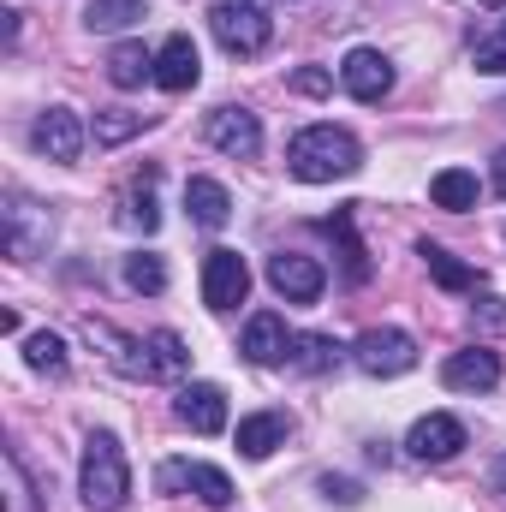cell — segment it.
I'll list each match as a JSON object with an SVG mask.
<instances>
[{"instance_id":"6da1fadb","label":"cell","mask_w":506,"mask_h":512,"mask_svg":"<svg viewBox=\"0 0 506 512\" xmlns=\"http://www.w3.org/2000/svg\"><path fill=\"white\" fill-rule=\"evenodd\" d=\"M286 167L304 185H334V179H352L364 167V149H358L352 131H340V126H304L286 143Z\"/></svg>"},{"instance_id":"7a4b0ae2","label":"cell","mask_w":506,"mask_h":512,"mask_svg":"<svg viewBox=\"0 0 506 512\" xmlns=\"http://www.w3.org/2000/svg\"><path fill=\"white\" fill-rule=\"evenodd\" d=\"M78 489H84V507H90V512H126V501H131V471H126L120 441H114L108 429H90V435H84Z\"/></svg>"},{"instance_id":"3957f363","label":"cell","mask_w":506,"mask_h":512,"mask_svg":"<svg viewBox=\"0 0 506 512\" xmlns=\"http://www.w3.org/2000/svg\"><path fill=\"white\" fill-rule=\"evenodd\" d=\"M352 364H358L364 376H376V382H393V376L417 370V340H411L405 328H370V334H358Z\"/></svg>"},{"instance_id":"277c9868","label":"cell","mask_w":506,"mask_h":512,"mask_svg":"<svg viewBox=\"0 0 506 512\" xmlns=\"http://www.w3.org/2000/svg\"><path fill=\"white\" fill-rule=\"evenodd\" d=\"M209 30H215V42H221L227 54H262L268 36H274L268 12L251 6V0H221V6L209 12Z\"/></svg>"},{"instance_id":"5b68a950","label":"cell","mask_w":506,"mask_h":512,"mask_svg":"<svg viewBox=\"0 0 506 512\" xmlns=\"http://www.w3.org/2000/svg\"><path fill=\"white\" fill-rule=\"evenodd\" d=\"M251 292V262L239 251H209L203 256V304L209 310H239Z\"/></svg>"},{"instance_id":"8992f818","label":"cell","mask_w":506,"mask_h":512,"mask_svg":"<svg viewBox=\"0 0 506 512\" xmlns=\"http://www.w3.org/2000/svg\"><path fill=\"white\" fill-rule=\"evenodd\" d=\"M459 447H465V423L447 417V411L417 417L411 435H405V453H411L417 465H447V459H459Z\"/></svg>"},{"instance_id":"52a82bcc","label":"cell","mask_w":506,"mask_h":512,"mask_svg":"<svg viewBox=\"0 0 506 512\" xmlns=\"http://www.w3.org/2000/svg\"><path fill=\"white\" fill-rule=\"evenodd\" d=\"M268 286H274L286 304H316V298H322V286H328V274H322V262H316V256L280 251V256H268Z\"/></svg>"},{"instance_id":"ba28073f","label":"cell","mask_w":506,"mask_h":512,"mask_svg":"<svg viewBox=\"0 0 506 512\" xmlns=\"http://www.w3.org/2000/svg\"><path fill=\"white\" fill-rule=\"evenodd\" d=\"M30 143L48 161H78L84 155V120H78V108H42L36 126H30Z\"/></svg>"},{"instance_id":"9c48e42d","label":"cell","mask_w":506,"mask_h":512,"mask_svg":"<svg viewBox=\"0 0 506 512\" xmlns=\"http://www.w3.org/2000/svg\"><path fill=\"white\" fill-rule=\"evenodd\" d=\"M340 84H346V96H358V102H381V96L393 90V60H387L381 48H352V54L340 60Z\"/></svg>"},{"instance_id":"30bf717a","label":"cell","mask_w":506,"mask_h":512,"mask_svg":"<svg viewBox=\"0 0 506 512\" xmlns=\"http://www.w3.org/2000/svg\"><path fill=\"white\" fill-rule=\"evenodd\" d=\"M48 233H54L48 209L12 191V197H6V251H12V256H36V251H48Z\"/></svg>"},{"instance_id":"8fae6325","label":"cell","mask_w":506,"mask_h":512,"mask_svg":"<svg viewBox=\"0 0 506 512\" xmlns=\"http://www.w3.org/2000/svg\"><path fill=\"white\" fill-rule=\"evenodd\" d=\"M209 143L221 155H233V161H251L256 149H262V120H256L251 108H215L209 114Z\"/></svg>"},{"instance_id":"7c38bea8","label":"cell","mask_w":506,"mask_h":512,"mask_svg":"<svg viewBox=\"0 0 506 512\" xmlns=\"http://www.w3.org/2000/svg\"><path fill=\"white\" fill-rule=\"evenodd\" d=\"M173 411H179V423H185L191 435H221V429H227V393H221L215 382L179 387Z\"/></svg>"},{"instance_id":"4fadbf2b","label":"cell","mask_w":506,"mask_h":512,"mask_svg":"<svg viewBox=\"0 0 506 512\" xmlns=\"http://www.w3.org/2000/svg\"><path fill=\"white\" fill-rule=\"evenodd\" d=\"M161 489H191L203 507H233V477L215 465H191V459L161 465Z\"/></svg>"},{"instance_id":"5bb4252c","label":"cell","mask_w":506,"mask_h":512,"mask_svg":"<svg viewBox=\"0 0 506 512\" xmlns=\"http://www.w3.org/2000/svg\"><path fill=\"white\" fill-rule=\"evenodd\" d=\"M441 382L453 393H489V387H501V358L489 346H465L441 364Z\"/></svg>"},{"instance_id":"9a60e30c","label":"cell","mask_w":506,"mask_h":512,"mask_svg":"<svg viewBox=\"0 0 506 512\" xmlns=\"http://www.w3.org/2000/svg\"><path fill=\"white\" fill-rule=\"evenodd\" d=\"M245 358L262 364V370H274V364H292V328L274 316V310H262L245 322Z\"/></svg>"},{"instance_id":"2e32d148","label":"cell","mask_w":506,"mask_h":512,"mask_svg":"<svg viewBox=\"0 0 506 512\" xmlns=\"http://www.w3.org/2000/svg\"><path fill=\"white\" fill-rule=\"evenodd\" d=\"M197 78H203V60H197V42H191V36H167V42L155 48V84L179 96V90H191Z\"/></svg>"},{"instance_id":"e0dca14e","label":"cell","mask_w":506,"mask_h":512,"mask_svg":"<svg viewBox=\"0 0 506 512\" xmlns=\"http://www.w3.org/2000/svg\"><path fill=\"white\" fill-rule=\"evenodd\" d=\"M185 215H191L203 233H221V227L233 221V197H227V185H215V179H185Z\"/></svg>"},{"instance_id":"ac0fdd59","label":"cell","mask_w":506,"mask_h":512,"mask_svg":"<svg viewBox=\"0 0 506 512\" xmlns=\"http://www.w3.org/2000/svg\"><path fill=\"white\" fill-rule=\"evenodd\" d=\"M286 411H256V417H245L239 423V453L245 459H268L274 447H286Z\"/></svg>"},{"instance_id":"d6986e66","label":"cell","mask_w":506,"mask_h":512,"mask_svg":"<svg viewBox=\"0 0 506 512\" xmlns=\"http://www.w3.org/2000/svg\"><path fill=\"white\" fill-rule=\"evenodd\" d=\"M429 197H435V209H453V215H465V209H477V173H465V167H441L435 179H429Z\"/></svg>"},{"instance_id":"ffe728a7","label":"cell","mask_w":506,"mask_h":512,"mask_svg":"<svg viewBox=\"0 0 506 512\" xmlns=\"http://www.w3.org/2000/svg\"><path fill=\"white\" fill-rule=\"evenodd\" d=\"M143 346H149V376H155V382H179V376L191 370V352H185V340H179L173 328H155Z\"/></svg>"},{"instance_id":"44dd1931","label":"cell","mask_w":506,"mask_h":512,"mask_svg":"<svg viewBox=\"0 0 506 512\" xmlns=\"http://www.w3.org/2000/svg\"><path fill=\"white\" fill-rule=\"evenodd\" d=\"M417 256L429 262V274H435V286H447V292H477V286H483V274H477L471 262H459L453 251H441V245H429V239L417 245Z\"/></svg>"},{"instance_id":"7402d4cb","label":"cell","mask_w":506,"mask_h":512,"mask_svg":"<svg viewBox=\"0 0 506 512\" xmlns=\"http://www.w3.org/2000/svg\"><path fill=\"white\" fill-rule=\"evenodd\" d=\"M340 340H328V334H292V364L298 370H310V376H328V370H340Z\"/></svg>"},{"instance_id":"603a6c76","label":"cell","mask_w":506,"mask_h":512,"mask_svg":"<svg viewBox=\"0 0 506 512\" xmlns=\"http://www.w3.org/2000/svg\"><path fill=\"white\" fill-rule=\"evenodd\" d=\"M108 78H114L120 90H137L143 78H155V54H149L143 42H120V48L108 54Z\"/></svg>"},{"instance_id":"cb8c5ba5","label":"cell","mask_w":506,"mask_h":512,"mask_svg":"<svg viewBox=\"0 0 506 512\" xmlns=\"http://www.w3.org/2000/svg\"><path fill=\"white\" fill-rule=\"evenodd\" d=\"M143 18V0H90L84 6V24L90 30H131Z\"/></svg>"},{"instance_id":"d4e9b609","label":"cell","mask_w":506,"mask_h":512,"mask_svg":"<svg viewBox=\"0 0 506 512\" xmlns=\"http://www.w3.org/2000/svg\"><path fill=\"white\" fill-rule=\"evenodd\" d=\"M126 286L131 292H149V298L167 292V262H161L155 251H131L126 256Z\"/></svg>"},{"instance_id":"484cf974","label":"cell","mask_w":506,"mask_h":512,"mask_svg":"<svg viewBox=\"0 0 506 512\" xmlns=\"http://www.w3.org/2000/svg\"><path fill=\"white\" fill-rule=\"evenodd\" d=\"M24 364L42 370V376H60V370H66V340H60V334H30V340H24Z\"/></svg>"},{"instance_id":"4316f807","label":"cell","mask_w":506,"mask_h":512,"mask_svg":"<svg viewBox=\"0 0 506 512\" xmlns=\"http://www.w3.org/2000/svg\"><path fill=\"white\" fill-rule=\"evenodd\" d=\"M471 66H477V72H489V78H501V72H506V12H501V24H495L489 36H477Z\"/></svg>"},{"instance_id":"83f0119b","label":"cell","mask_w":506,"mask_h":512,"mask_svg":"<svg viewBox=\"0 0 506 512\" xmlns=\"http://www.w3.org/2000/svg\"><path fill=\"white\" fill-rule=\"evenodd\" d=\"M328 233H340V245H346V274H352V280H370V256L352 239V209H340V215L328 221Z\"/></svg>"},{"instance_id":"f1b7e54d","label":"cell","mask_w":506,"mask_h":512,"mask_svg":"<svg viewBox=\"0 0 506 512\" xmlns=\"http://www.w3.org/2000/svg\"><path fill=\"white\" fill-rule=\"evenodd\" d=\"M143 131V114H126V108H102L96 114V143H126Z\"/></svg>"},{"instance_id":"f546056e","label":"cell","mask_w":506,"mask_h":512,"mask_svg":"<svg viewBox=\"0 0 506 512\" xmlns=\"http://www.w3.org/2000/svg\"><path fill=\"white\" fill-rule=\"evenodd\" d=\"M120 221H126V227H137V233H155V221H161V215H155V197H149V191H137V197L126 203V215H120Z\"/></svg>"},{"instance_id":"4dcf8cb0","label":"cell","mask_w":506,"mask_h":512,"mask_svg":"<svg viewBox=\"0 0 506 512\" xmlns=\"http://www.w3.org/2000/svg\"><path fill=\"white\" fill-rule=\"evenodd\" d=\"M316 489H322L334 507H358V501H364V483H352V477H322Z\"/></svg>"},{"instance_id":"1f68e13d","label":"cell","mask_w":506,"mask_h":512,"mask_svg":"<svg viewBox=\"0 0 506 512\" xmlns=\"http://www.w3.org/2000/svg\"><path fill=\"white\" fill-rule=\"evenodd\" d=\"M328 84H334V78H328V72H316V66H304V72L292 78V90H304V96H322Z\"/></svg>"},{"instance_id":"d6a6232c","label":"cell","mask_w":506,"mask_h":512,"mask_svg":"<svg viewBox=\"0 0 506 512\" xmlns=\"http://www.w3.org/2000/svg\"><path fill=\"white\" fill-rule=\"evenodd\" d=\"M471 310H477L483 322H495V328H506V298H477Z\"/></svg>"},{"instance_id":"836d02e7","label":"cell","mask_w":506,"mask_h":512,"mask_svg":"<svg viewBox=\"0 0 506 512\" xmlns=\"http://www.w3.org/2000/svg\"><path fill=\"white\" fill-rule=\"evenodd\" d=\"M489 483H495V489H501V495H506V453H501V459H495V465H489Z\"/></svg>"},{"instance_id":"e575fe53","label":"cell","mask_w":506,"mask_h":512,"mask_svg":"<svg viewBox=\"0 0 506 512\" xmlns=\"http://www.w3.org/2000/svg\"><path fill=\"white\" fill-rule=\"evenodd\" d=\"M495 191H501V197H506V149H501V155H495Z\"/></svg>"},{"instance_id":"d590c367","label":"cell","mask_w":506,"mask_h":512,"mask_svg":"<svg viewBox=\"0 0 506 512\" xmlns=\"http://www.w3.org/2000/svg\"><path fill=\"white\" fill-rule=\"evenodd\" d=\"M251 6H256V0H251Z\"/></svg>"}]
</instances>
